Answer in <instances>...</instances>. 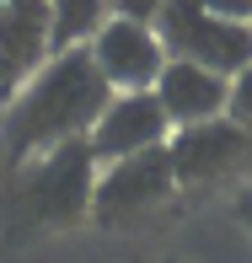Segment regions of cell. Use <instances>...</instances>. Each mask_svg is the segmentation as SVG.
<instances>
[{
	"label": "cell",
	"mask_w": 252,
	"mask_h": 263,
	"mask_svg": "<svg viewBox=\"0 0 252 263\" xmlns=\"http://www.w3.org/2000/svg\"><path fill=\"white\" fill-rule=\"evenodd\" d=\"M113 102V86L102 81L91 49H65L38 65V76L22 81V91L6 107V140L16 156H43L65 140H86L102 107Z\"/></svg>",
	"instance_id": "cell-1"
},
{
	"label": "cell",
	"mask_w": 252,
	"mask_h": 263,
	"mask_svg": "<svg viewBox=\"0 0 252 263\" xmlns=\"http://www.w3.org/2000/svg\"><path fill=\"white\" fill-rule=\"evenodd\" d=\"M156 32L166 43V59H193L225 81L252 65V27L215 16L204 0H166V11L156 16Z\"/></svg>",
	"instance_id": "cell-2"
},
{
	"label": "cell",
	"mask_w": 252,
	"mask_h": 263,
	"mask_svg": "<svg viewBox=\"0 0 252 263\" xmlns=\"http://www.w3.org/2000/svg\"><path fill=\"white\" fill-rule=\"evenodd\" d=\"M166 156H172L177 188L231 183V177L252 172V129L236 124V118H209V124H193V129H172Z\"/></svg>",
	"instance_id": "cell-3"
},
{
	"label": "cell",
	"mask_w": 252,
	"mask_h": 263,
	"mask_svg": "<svg viewBox=\"0 0 252 263\" xmlns=\"http://www.w3.org/2000/svg\"><path fill=\"white\" fill-rule=\"evenodd\" d=\"M102 161L91 151V140H65V145L43 151L38 166L27 172V204L38 220H81L91 210Z\"/></svg>",
	"instance_id": "cell-4"
},
{
	"label": "cell",
	"mask_w": 252,
	"mask_h": 263,
	"mask_svg": "<svg viewBox=\"0 0 252 263\" xmlns=\"http://www.w3.org/2000/svg\"><path fill=\"white\" fill-rule=\"evenodd\" d=\"M91 59H97L102 81L113 91H156L166 70V43L150 22H129V16H107L102 32L86 43Z\"/></svg>",
	"instance_id": "cell-5"
},
{
	"label": "cell",
	"mask_w": 252,
	"mask_h": 263,
	"mask_svg": "<svg viewBox=\"0 0 252 263\" xmlns=\"http://www.w3.org/2000/svg\"><path fill=\"white\" fill-rule=\"evenodd\" d=\"M172 188H177V172H172L166 145L140 151V156H124V161L102 166L97 194H91V215L97 220H134V215L156 210Z\"/></svg>",
	"instance_id": "cell-6"
},
{
	"label": "cell",
	"mask_w": 252,
	"mask_h": 263,
	"mask_svg": "<svg viewBox=\"0 0 252 263\" xmlns=\"http://www.w3.org/2000/svg\"><path fill=\"white\" fill-rule=\"evenodd\" d=\"M91 151L97 161H124V156H140V151H156L172 140V118L166 107L156 102V91H113V102L102 107V118L91 124Z\"/></svg>",
	"instance_id": "cell-7"
},
{
	"label": "cell",
	"mask_w": 252,
	"mask_h": 263,
	"mask_svg": "<svg viewBox=\"0 0 252 263\" xmlns=\"http://www.w3.org/2000/svg\"><path fill=\"white\" fill-rule=\"evenodd\" d=\"M156 102L166 107L172 129H193V124H209V118H225L231 81L193 65V59H166L161 81H156Z\"/></svg>",
	"instance_id": "cell-8"
},
{
	"label": "cell",
	"mask_w": 252,
	"mask_h": 263,
	"mask_svg": "<svg viewBox=\"0 0 252 263\" xmlns=\"http://www.w3.org/2000/svg\"><path fill=\"white\" fill-rule=\"evenodd\" d=\"M49 54H54L49 0H0V76L16 86V81L38 76Z\"/></svg>",
	"instance_id": "cell-9"
},
{
	"label": "cell",
	"mask_w": 252,
	"mask_h": 263,
	"mask_svg": "<svg viewBox=\"0 0 252 263\" xmlns=\"http://www.w3.org/2000/svg\"><path fill=\"white\" fill-rule=\"evenodd\" d=\"M107 16H113V0H49V38H54V54L86 49V43L102 32Z\"/></svg>",
	"instance_id": "cell-10"
},
{
	"label": "cell",
	"mask_w": 252,
	"mask_h": 263,
	"mask_svg": "<svg viewBox=\"0 0 252 263\" xmlns=\"http://www.w3.org/2000/svg\"><path fill=\"white\" fill-rule=\"evenodd\" d=\"M225 118H236V124L252 129V65L231 76V102H225Z\"/></svg>",
	"instance_id": "cell-11"
},
{
	"label": "cell",
	"mask_w": 252,
	"mask_h": 263,
	"mask_svg": "<svg viewBox=\"0 0 252 263\" xmlns=\"http://www.w3.org/2000/svg\"><path fill=\"white\" fill-rule=\"evenodd\" d=\"M166 11V0H113V16H129V22H150L156 27V16Z\"/></svg>",
	"instance_id": "cell-12"
},
{
	"label": "cell",
	"mask_w": 252,
	"mask_h": 263,
	"mask_svg": "<svg viewBox=\"0 0 252 263\" xmlns=\"http://www.w3.org/2000/svg\"><path fill=\"white\" fill-rule=\"evenodd\" d=\"M204 6L225 22H252V0H204Z\"/></svg>",
	"instance_id": "cell-13"
},
{
	"label": "cell",
	"mask_w": 252,
	"mask_h": 263,
	"mask_svg": "<svg viewBox=\"0 0 252 263\" xmlns=\"http://www.w3.org/2000/svg\"><path fill=\"white\" fill-rule=\"evenodd\" d=\"M6 97H16V86H11V81L0 76V102H6Z\"/></svg>",
	"instance_id": "cell-14"
},
{
	"label": "cell",
	"mask_w": 252,
	"mask_h": 263,
	"mask_svg": "<svg viewBox=\"0 0 252 263\" xmlns=\"http://www.w3.org/2000/svg\"><path fill=\"white\" fill-rule=\"evenodd\" d=\"M247 27H252V22H247Z\"/></svg>",
	"instance_id": "cell-15"
}]
</instances>
